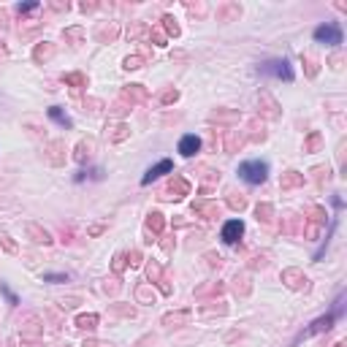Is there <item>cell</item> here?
Segmentation results:
<instances>
[{
	"label": "cell",
	"instance_id": "obj_60",
	"mask_svg": "<svg viewBox=\"0 0 347 347\" xmlns=\"http://www.w3.org/2000/svg\"><path fill=\"white\" fill-rule=\"evenodd\" d=\"M339 63H342V54H334V57H331V65H334V68H339Z\"/></svg>",
	"mask_w": 347,
	"mask_h": 347
},
{
	"label": "cell",
	"instance_id": "obj_32",
	"mask_svg": "<svg viewBox=\"0 0 347 347\" xmlns=\"http://www.w3.org/2000/svg\"><path fill=\"white\" fill-rule=\"evenodd\" d=\"M255 214H258V220H263V223H271V220H274V206L271 204H258L255 206Z\"/></svg>",
	"mask_w": 347,
	"mask_h": 347
},
{
	"label": "cell",
	"instance_id": "obj_48",
	"mask_svg": "<svg viewBox=\"0 0 347 347\" xmlns=\"http://www.w3.org/2000/svg\"><path fill=\"white\" fill-rule=\"evenodd\" d=\"M19 347H41V342H38V339H27V336H22V339H19Z\"/></svg>",
	"mask_w": 347,
	"mask_h": 347
},
{
	"label": "cell",
	"instance_id": "obj_22",
	"mask_svg": "<svg viewBox=\"0 0 347 347\" xmlns=\"http://www.w3.org/2000/svg\"><path fill=\"white\" fill-rule=\"evenodd\" d=\"M190 315H193L190 309H182V312H168V315H163V325H179V323H187Z\"/></svg>",
	"mask_w": 347,
	"mask_h": 347
},
{
	"label": "cell",
	"instance_id": "obj_59",
	"mask_svg": "<svg viewBox=\"0 0 347 347\" xmlns=\"http://www.w3.org/2000/svg\"><path fill=\"white\" fill-rule=\"evenodd\" d=\"M90 233H93V236H98V233H103V225H93V228H90Z\"/></svg>",
	"mask_w": 347,
	"mask_h": 347
},
{
	"label": "cell",
	"instance_id": "obj_24",
	"mask_svg": "<svg viewBox=\"0 0 347 347\" xmlns=\"http://www.w3.org/2000/svg\"><path fill=\"white\" fill-rule=\"evenodd\" d=\"M165 228V217L160 212H149L147 214V231H152V233H160V231Z\"/></svg>",
	"mask_w": 347,
	"mask_h": 347
},
{
	"label": "cell",
	"instance_id": "obj_18",
	"mask_svg": "<svg viewBox=\"0 0 347 347\" xmlns=\"http://www.w3.org/2000/svg\"><path fill=\"white\" fill-rule=\"evenodd\" d=\"M27 233H30V239L36 241V244H52V236H49V231H44L41 225H36V223L27 225Z\"/></svg>",
	"mask_w": 347,
	"mask_h": 347
},
{
	"label": "cell",
	"instance_id": "obj_57",
	"mask_svg": "<svg viewBox=\"0 0 347 347\" xmlns=\"http://www.w3.org/2000/svg\"><path fill=\"white\" fill-rule=\"evenodd\" d=\"M79 8H82V11L87 14V11H95V8H98V6H95V3H82V6H79Z\"/></svg>",
	"mask_w": 347,
	"mask_h": 347
},
{
	"label": "cell",
	"instance_id": "obj_12",
	"mask_svg": "<svg viewBox=\"0 0 347 347\" xmlns=\"http://www.w3.org/2000/svg\"><path fill=\"white\" fill-rule=\"evenodd\" d=\"M201 149V139L198 136H182V141H179V155H182V158H193L195 152H198Z\"/></svg>",
	"mask_w": 347,
	"mask_h": 347
},
{
	"label": "cell",
	"instance_id": "obj_42",
	"mask_svg": "<svg viewBox=\"0 0 347 347\" xmlns=\"http://www.w3.org/2000/svg\"><path fill=\"white\" fill-rule=\"evenodd\" d=\"M0 244L6 247V253H17V244L11 241V236H8V233H3V236H0Z\"/></svg>",
	"mask_w": 347,
	"mask_h": 347
},
{
	"label": "cell",
	"instance_id": "obj_49",
	"mask_svg": "<svg viewBox=\"0 0 347 347\" xmlns=\"http://www.w3.org/2000/svg\"><path fill=\"white\" fill-rule=\"evenodd\" d=\"M44 279H46V282H68V277L65 274H46Z\"/></svg>",
	"mask_w": 347,
	"mask_h": 347
},
{
	"label": "cell",
	"instance_id": "obj_2",
	"mask_svg": "<svg viewBox=\"0 0 347 347\" xmlns=\"http://www.w3.org/2000/svg\"><path fill=\"white\" fill-rule=\"evenodd\" d=\"M185 195H190V182L185 177H171L168 185L163 187V193H160V198L179 201V198H185Z\"/></svg>",
	"mask_w": 347,
	"mask_h": 347
},
{
	"label": "cell",
	"instance_id": "obj_3",
	"mask_svg": "<svg viewBox=\"0 0 347 347\" xmlns=\"http://www.w3.org/2000/svg\"><path fill=\"white\" fill-rule=\"evenodd\" d=\"M260 73H269V76L285 79V82H293V68H290L288 60H269V63L260 65Z\"/></svg>",
	"mask_w": 347,
	"mask_h": 347
},
{
	"label": "cell",
	"instance_id": "obj_25",
	"mask_svg": "<svg viewBox=\"0 0 347 347\" xmlns=\"http://www.w3.org/2000/svg\"><path fill=\"white\" fill-rule=\"evenodd\" d=\"M193 212H198V214H204L206 220H212V217H217L220 214V206L217 204H193Z\"/></svg>",
	"mask_w": 347,
	"mask_h": 347
},
{
	"label": "cell",
	"instance_id": "obj_52",
	"mask_svg": "<svg viewBox=\"0 0 347 347\" xmlns=\"http://www.w3.org/2000/svg\"><path fill=\"white\" fill-rule=\"evenodd\" d=\"M250 266H253V269H263V266H266V255H258V258H253V263H250Z\"/></svg>",
	"mask_w": 347,
	"mask_h": 347
},
{
	"label": "cell",
	"instance_id": "obj_56",
	"mask_svg": "<svg viewBox=\"0 0 347 347\" xmlns=\"http://www.w3.org/2000/svg\"><path fill=\"white\" fill-rule=\"evenodd\" d=\"M52 8H54V11H68L71 6H68V3H52Z\"/></svg>",
	"mask_w": 347,
	"mask_h": 347
},
{
	"label": "cell",
	"instance_id": "obj_1",
	"mask_svg": "<svg viewBox=\"0 0 347 347\" xmlns=\"http://www.w3.org/2000/svg\"><path fill=\"white\" fill-rule=\"evenodd\" d=\"M239 177L247 185H263L269 177V165L263 160H247V163L239 165Z\"/></svg>",
	"mask_w": 347,
	"mask_h": 347
},
{
	"label": "cell",
	"instance_id": "obj_13",
	"mask_svg": "<svg viewBox=\"0 0 347 347\" xmlns=\"http://www.w3.org/2000/svg\"><path fill=\"white\" fill-rule=\"evenodd\" d=\"M119 36V27L114 22H100L98 30H95V38H98L100 44H106V41H114V38Z\"/></svg>",
	"mask_w": 347,
	"mask_h": 347
},
{
	"label": "cell",
	"instance_id": "obj_37",
	"mask_svg": "<svg viewBox=\"0 0 347 347\" xmlns=\"http://www.w3.org/2000/svg\"><path fill=\"white\" fill-rule=\"evenodd\" d=\"M228 206H231V209H239V212H241V209L247 206V201L241 198L239 193H231V198H228Z\"/></svg>",
	"mask_w": 347,
	"mask_h": 347
},
{
	"label": "cell",
	"instance_id": "obj_35",
	"mask_svg": "<svg viewBox=\"0 0 347 347\" xmlns=\"http://www.w3.org/2000/svg\"><path fill=\"white\" fill-rule=\"evenodd\" d=\"M141 65H144L141 54H128V57L122 60V68H128V71H136V68H141Z\"/></svg>",
	"mask_w": 347,
	"mask_h": 347
},
{
	"label": "cell",
	"instance_id": "obj_54",
	"mask_svg": "<svg viewBox=\"0 0 347 347\" xmlns=\"http://www.w3.org/2000/svg\"><path fill=\"white\" fill-rule=\"evenodd\" d=\"M206 260H209V266H220V255H214V253L206 255Z\"/></svg>",
	"mask_w": 347,
	"mask_h": 347
},
{
	"label": "cell",
	"instance_id": "obj_31",
	"mask_svg": "<svg viewBox=\"0 0 347 347\" xmlns=\"http://www.w3.org/2000/svg\"><path fill=\"white\" fill-rule=\"evenodd\" d=\"M136 299L141 301V304H152V301H155V290L149 288V285H139V288H136Z\"/></svg>",
	"mask_w": 347,
	"mask_h": 347
},
{
	"label": "cell",
	"instance_id": "obj_16",
	"mask_svg": "<svg viewBox=\"0 0 347 347\" xmlns=\"http://www.w3.org/2000/svg\"><path fill=\"white\" fill-rule=\"evenodd\" d=\"M299 185H304V174H299V171H285L282 179H279V187L282 190H293Z\"/></svg>",
	"mask_w": 347,
	"mask_h": 347
},
{
	"label": "cell",
	"instance_id": "obj_41",
	"mask_svg": "<svg viewBox=\"0 0 347 347\" xmlns=\"http://www.w3.org/2000/svg\"><path fill=\"white\" fill-rule=\"evenodd\" d=\"M160 100H163V103H174V100H179V90H165V93H160Z\"/></svg>",
	"mask_w": 347,
	"mask_h": 347
},
{
	"label": "cell",
	"instance_id": "obj_50",
	"mask_svg": "<svg viewBox=\"0 0 347 347\" xmlns=\"http://www.w3.org/2000/svg\"><path fill=\"white\" fill-rule=\"evenodd\" d=\"M36 8H38L36 0H33V3H22V6H19V14H30V11H36Z\"/></svg>",
	"mask_w": 347,
	"mask_h": 347
},
{
	"label": "cell",
	"instance_id": "obj_7",
	"mask_svg": "<svg viewBox=\"0 0 347 347\" xmlns=\"http://www.w3.org/2000/svg\"><path fill=\"white\" fill-rule=\"evenodd\" d=\"M171 171H174V163H171V160H160L158 165H152V168L141 177V185H152L155 179H160L163 174H171Z\"/></svg>",
	"mask_w": 347,
	"mask_h": 347
},
{
	"label": "cell",
	"instance_id": "obj_29",
	"mask_svg": "<svg viewBox=\"0 0 347 347\" xmlns=\"http://www.w3.org/2000/svg\"><path fill=\"white\" fill-rule=\"evenodd\" d=\"M95 325H98V315H79L76 318V328H82V331H93Z\"/></svg>",
	"mask_w": 347,
	"mask_h": 347
},
{
	"label": "cell",
	"instance_id": "obj_19",
	"mask_svg": "<svg viewBox=\"0 0 347 347\" xmlns=\"http://www.w3.org/2000/svg\"><path fill=\"white\" fill-rule=\"evenodd\" d=\"M258 100H263V114H266V117H271V119L279 117V106H277V100L271 98V95L266 93V90L258 95Z\"/></svg>",
	"mask_w": 347,
	"mask_h": 347
},
{
	"label": "cell",
	"instance_id": "obj_46",
	"mask_svg": "<svg viewBox=\"0 0 347 347\" xmlns=\"http://www.w3.org/2000/svg\"><path fill=\"white\" fill-rule=\"evenodd\" d=\"M125 266H128V263H125V255H122V253H119V255H114V271H117V274L125 269Z\"/></svg>",
	"mask_w": 347,
	"mask_h": 347
},
{
	"label": "cell",
	"instance_id": "obj_34",
	"mask_svg": "<svg viewBox=\"0 0 347 347\" xmlns=\"http://www.w3.org/2000/svg\"><path fill=\"white\" fill-rule=\"evenodd\" d=\"M320 144H323V136H320V133H309V139L304 141V152H318Z\"/></svg>",
	"mask_w": 347,
	"mask_h": 347
},
{
	"label": "cell",
	"instance_id": "obj_40",
	"mask_svg": "<svg viewBox=\"0 0 347 347\" xmlns=\"http://www.w3.org/2000/svg\"><path fill=\"white\" fill-rule=\"evenodd\" d=\"M125 263H128V266H139V263H141V253H139V250H130V253L125 255Z\"/></svg>",
	"mask_w": 347,
	"mask_h": 347
},
{
	"label": "cell",
	"instance_id": "obj_5",
	"mask_svg": "<svg viewBox=\"0 0 347 347\" xmlns=\"http://www.w3.org/2000/svg\"><path fill=\"white\" fill-rule=\"evenodd\" d=\"M323 223H325V209L323 206H312L309 209V225H306V239H318Z\"/></svg>",
	"mask_w": 347,
	"mask_h": 347
},
{
	"label": "cell",
	"instance_id": "obj_55",
	"mask_svg": "<svg viewBox=\"0 0 347 347\" xmlns=\"http://www.w3.org/2000/svg\"><path fill=\"white\" fill-rule=\"evenodd\" d=\"M76 304H79V299H65V301H63V306H65V309H73Z\"/></svg>",
	"mask_w": 347,
	"mask_h": 347
},
{
	"label": "cell",
	"instance_id": "obj_17",
	"mask_svg": "<svg viewBox=\"0 0 347 347\" xmlns=\"http://www.w3.org/2000/svg\"><path fill=\"white\" fill-rule=\"evenodd\" d=\"M122 98L133 103V100H147V98H149V93L141 87V84H128V87L122 90Z\"/></svg>",
	"mask_w": 347,
	"mask_h": 347
},
{
	"label": "cell",
	"instance_id": "obj_23",
	"mask_svg": "<svg viewBox=\"0 0 347 347\" xmlns=\"http://www.w3.org/2000/svg\"><path fill=\"white\" fill-rule=\"evenodd\" d=\"M241 144H244V136H239L236 130H228V136H225V152H239Z\"/></svg>",
	"mask_w": 347,
	"mask_h": 347
},
{
	"label": "cell",
	"instance_id": "obj_20",
	"mask_svg": "<svg viewBox=\"0 0 347 347\" xmlns=\"http://www.w3.org/2000/svg\"><path fill=\"white\" fill-rule=\"evenodd\" d=\"M106 136H109V141H125L130 136V130L125 122H117V125H112V128H106Z\"/></svg>",
	"mask_w": 347,
	"mask_h": 347
},
{
	"label": "cell",
	"instance_id": "obj_27",
	"mask_svg": "<svg viewBox=\"0 0 347 347\" xmlns=\"http://www.w3.org/2000/svg\"><path fill=\"white\" fill-rule=\"evenodd\" d=\"M49 117H52L54 122L60 125V128H71V117H68V114H65L60 106H52V109H49Z\"/></svg>",
	"mask_w": 347,
	"mask_h": 347
},
{
	"label": "cell",
	"instance_id": "obj_47",
	"mask_svg": "<svg viewBox=\"0 0 347 347\" xmlns=\"http://www.w3.org/2000/svg\"><path fill=\"white\" fill-rule=\"evenodd\" d=\"M187 11H190V14H198V17H204V14H206V6H204V3H198V6L187 3Z\"/></svg>",
	"mask_w": 347,
	"mask_h": 347
},
{
	"label": "cell",
	"instance_id": "obj_44",
	"mask_svg": "<svg viewBox=\"0 0 347 347\" xmlns=\"http://www.w3.org/2000/svg\"><path fill=\"white\" fill-rule=\"evenodd\" d=\"M220 293V285H204V288H195V296H206V293Z\"/></svg>",
	"mask_w": 347,
	"mask_h": 347
},
{
	"label": "cell",
	"instance_id": "obj_30",
	"mask_svg": "<svg viewBox=\"0 0 347 347\" xmlns=\"http://www.w3.org/2000/svg\"><path fill=\"white\" fill-rule=\"evenodd\" d=\"M233 290H236V293H241V296H247L250 290H253V288H250L247 274H236V277H233Z\"/></svg>",
	"mask_w": 347,
	"mask_h": 347
},
{
	"label": "cell",
	"instance_id": "obj_53",
	"mask_svg": "<svg viewBox=\"0 0 347 347\" xmlns=\"http://www.w3.org/2000/svg\"><path fill=\"white\" fill-rule=\"evenodd\" d=\"M0 290H3V293H6V299H8V301H11V304H17V296H14V293H11V290H8V288H6V285H0Z\"/></svg>",
	"mask_w": 347,
	"mask_h": 347
},
{
	"label": "cell",
	"instance_id": "obj_9",
	"mask_svg": "<svg viewBox=\"0 0 347 347\" xmlns=\"http://www.w3.org/2000/svg\"><path fill=\"white\" fill-rule=\"evenodd\" d=\"M147 277L152 279L155 285H160V290H163L165 296L171 293V285L165 282V277H163V269H160V263H155V260H149L147 263Z\"/></svg>",
	"mask_w": 347,
	"mask_h": 347
},
{
	"label": "cell",
	"instance_id": "obj_10",
	"mask_svg": "<svg viewBox=\"0 0 347 347\" xmlns=\"http://www.w3.org/2000/svg\"><path fill=\"white\" fill-rule=\"evenodd\" d=\"M239 17H241L239 3H223V6H217V22H236Z\"/></svg>",
	"mask_w": 347,
	"mask_h": 347
},
{
	"label": "cell",
	"instance_id": "obj_11",
	"mask_svg": "<svg viewBox=\"0 0 347 347\" xmlns=\"http://www.w3.org/2000/svg\"><path fill=\"white\" fill-rule=\"evenodd\" d=\"M54 52H57V46H54L52 41H41V44H36V49H33V60L41 65V63H46V60H52Z\"/></svg>",
	"mask_w": 347,
	"mask_h": 347
},
{
	"label": "cell",
	"instance_id": "obj_33",
	"mask_svg": "<svg viewBox=\"0 0 347 347\" xmlns=\"http://www.w3.org/2000/svg\"><path fill=\"white\" fill-rule=\"evenodd\" d=\"M163 27H165V33H168L171 38H179V33H182L179 24H177V19L171 17V14H165V17H163Z\"/></svg>",
	"mask_w": 347,
	"mask_h": 347
},
{
	"label": "cell",
	"instance_id": "obj_8",
	"mask_svg": "<svg viewBox=\"0 0 347 347\" xmlns=\"http://www.w3.org/2000/svg\"><path fill=\"white\" fill-rule=\"evenodd\" d=\"M282 282L288 285V288H293V290H306V282H309V279H306L299 269H285L282 271Z\"/></svg>",
	"mask_w": 347,
	"mask_h": 347
},
{
	"label": "cell",
	"instance_id": "obj_15",
	"mask_svg": "<svg viewBox=\"0 0 347 347\" xmlns=\"http://www.w3.org/2000/svg\"><path fill=\"white\" fill-rule=\"evenodd\" d=\"M46 149H49L46 158H49V163H52V165H63L65 163V155L63 152H68V149H65V141H52Z\"/></svg>",
	"mask_w": 347,
	"mask_h": 347
},
{
	"label": "cell",
	"instance_id": "obj_38",
	"mask_svg": "<svg viewBox=\"0 0 347 347\" xmlns=\"http://www.w3.org/2000/svg\"><path fill=\"white\" fill-rule=\"evenodd\" d=\"M212 119H217V122H231V119H239V114L236 112H214Z\"/></svg>",
	"mask_w": 347,
	"mask_h": 347
},
{
	"label": "cell",
	"instance_id": "obj_28",
	"mask_svg": "<svg viewBox=\"0 0 347 347\" xmlns=\"http://www.w3.org/2000/svg\"><path fill=\"white\" fill-rule=\"evenodd\" d=\"M63 82L71 84L73 90H84V87H87V76H84V73H65Z\"/></svg>",
	"mask_w": 347,
	"mask_h": 347
},
{
	"label": "cell",
	"instance_id": "obj_62",
	"mask_svg": "<svg viewBox=\"0 0 347 347\" xmlns=\"http://www.w3.org/2000/svg\"><path fill=\"white\" fill-rule=\"evenodd\" d=\"M0 57H6V52H3V46H0Z\"/></svg>",
	"mask_w": 347,
	"mask_h": 347
},
{
	"label": "cell",
	"instance_id": "obj_51",
	"mask_svg": "<svg viewBox=\"0 0 347 347\" xmlns=\"http://www.w3.org/2000/svg\"><path fill=\"white\" fill-rule=\"evenodd\" d=\"M144 30H147V27H144V24H141V22H136V24H133V30H130L128 36H133V38H139V36H141V33H144Z\"/></svg>",
	"mask_w": 347,
	"mask_h": 347
},
{
	"label": "cell",
	"instance_id": "obj_39",
	"mask_svg": "<svg viewBox=\"0 0 347 347\" xmlns=\"http://www.w3.org/2000/svg\"><path fill=\"white\" fill-rule=\"evenodd\" d=\"M149 38H152V41L158 44V46H168V38H165L163 33H160V30H149Z\"/></svg>",
	"mask_w": 347,
	"mask_h": 347
},
{
	"label": "cell",
	"instance_id": "obj_21",
	"mask_svg": "<svg viewBox=\"0 0 347 347\" xmlns=\"http://www.w3.org/2000/svg\"><path fill=\"white\" fill-rule=\"evenodd\" d=\"M93 149H95V144H93V139H84V141H79V147H76V163H87L90 160V155H93Z\"/></svg>",
	"mask_w": 347,
	"mask_h": 347
},
{
	"label": "cell",
	"instance_id": "obj_26",
	"mask_svg": "<svg viewBox=\"0 0 347 347\" xmlns=\"http://www.w3.org/2000/svg\"><path fill=\"white\" fill-rule=\"evenodd\" d=\"M63 38H65V41H71L73 46H79V44L84 41V27H79V24H76V27H65Z\"/></svg>",
	"mask_w": 347,
	"mask_h": 347
},
{
	"label": "cell",
	"instance_id": "obj_43",
	"mask_svg": "<svg viewBox=\"0 0 347 347\" xmlns=\"http://www.w3.org/2000/svg\"><path fill=\"white\" fill-rule=\"evenodd\" d=\"M114 312H117V315H122V318H133V315H136L133 306H119V304H114Z\"/></svg>",
	"mask_w": 347,
	"mask_h": 347
},
{
	"label": "cell",
	"instance_id": "obj_6",
	"mask_svg": "<svg viewBox=\"0 0 347 347\" xmlns=\"http://www.w3.org/2000/svg\"><path fill=\"white\" fill-rule=\"evenodd\" d=\"M241 233H244V223L241 220H228V223L223 225V241L225 244H236V241L241 239Z\"/></svg>",
	"mask_w": 347,
	"mask_h": 347
},
{
	"label": "cell",
	"instance_id": "obj_61",
	"mask_svg": "<svg viewBox=\"0 0 347 347\" xmlns=\"http://www.w3.org/2000/svg\"><path fill=\"white\" fill-rule=\"evenodd\" d=\"M334 347H345V342H336V345Z\"/></svg>",
	"mask_w": 347,
	"mask_h": 347
},
{
	"label": "cell",
	"instance_id": "obj_14",
	"mask_svg": "<svg viewBox=\"0 0 347 347\" xmlns=\"http://www.w3.org/2000/svg\"><path fill=\"white\" fill-rule=\"evenodd\" d=\"M336 315H323V318H318L315 323L309 325V328L304 331V336H315V334H323V331H328L331 325H334Z\"/></svg>",
	"mask_w": 347,
	"mask_h": 347
},
{
	"label": "cell",
	"instance_id": "obj_4",
	"mask_svg": "<svg viewBox=\"0 0 347 347\" xmlns=\"http://www.w3.org/2000/svg\"><path fill=\"white\" fill-rule=\"evenodd\" d=\"M315 41L328 44V46H339V44H342V30H339V24L325 22V24H320V27H315Z\"/></svg>",
	"mask_w": 347,
	"mask_h": 347
},
{
	"label": "cell",
	"instance_id": "obj_45",
	"mask_svg": "<svg viewBox=\"0 0 347 347\" xmlns=\"http://www.w3.org/2000/svg\"><path fill=\"white\" fill-rule=\"evenodd\" d=\"M304 63H306V73H309V76H318V63L312 57H304Z\"/></svg>",
	"mask_w": 347,
	"mask_h": 347
},
{
	"label": "cell",
	"instance_id": "obj_58",
	"mask_svg": "<svg viewBox=\"0 0 347 347\" xmlns=\"http://www.w3.org/2000/svg\"><path fill=\"white\" fill-rule=\"evenodd\" d=\"M84 347H109V345H103V342H95V339H90V342H84Z\"/></svg>",
	"mask_w": 347,
	"mask_h": 347
},
{
	"label": "cell",
	"instance_id": "obj_36",
	"mask_svg": "<svg viewBox=\"0 0 347 347\" xmlns=\"http://www.w3.org/2000/svg\"><path fill=\"white\" fill-rule=\"evenodd\" d=\"M250 130H253V133H250V139H253V141H263V139H266L263 122H258V119H253V122H250Z\"/></svg>",
	"mask_w": 347,
	"mask_h": 347
}]
</instances>
